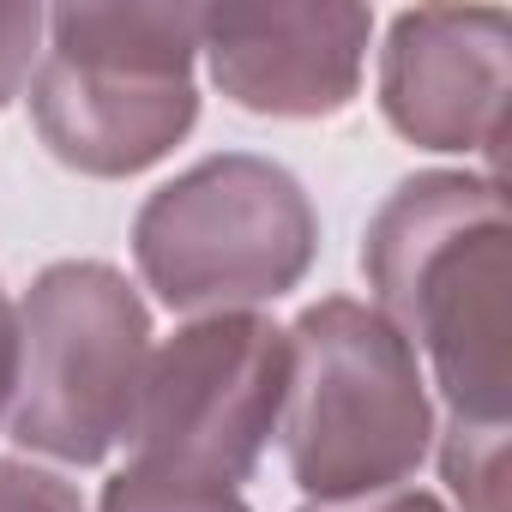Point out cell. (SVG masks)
<instances>
[{
	"label": "cell",
	"mask_w": 512,
	"mask_h": 512,
	"mask_svg": "<svg viewBox=\"0 0 512 512\" xmlns=\"http://www.w3.org/2000/svg\"><path fill=\"white\" fill-rule=\"evenodd\" d=\"M374 314L428 356L458 422H506L512 398V223L500 175L428 169L386 193L362 235Z\"/></svg>",
	"instance_id": "6da1fadb"
},
{
	"label": "cell",
	"mask_w": 512,
	"mask_h": 512,
	"mask_svg": "<svg viewBox=\"0 0 512 512\" xmlns=\"http://www.w3.org/2000/svg\"><path fill=\"white\" fill-rule=\"evenodd\" d=\"M43 37L49 43L25 91L31 127L55 163L97 181H127L193 133L199 7L187 0L55 7Z\"/></svg>",
	"instance_id": "7a4b0ae2"
},
{
	"label": "cell",
	"mask_w": 512,
	"mask_h": 512,
	"mask_svg": "<svg viewBox=\"0 0 512 512\" xmlns=\"http://www.w3.org/2000/svg\"><path fill=\"white\" fill-rule=\"evenodd\" d=\"M284 458L308 500H362L404 488L434 446V404L416 350L368 302L326 296L296 314Z\"/></svg>",
	"instance_id": "3957f363"
},
{
	"label": "cell",
	"mask_w": 512,
	"mask_h": 512,
	"mask_svg": "<svg viewBox=\"0 0 512 512\" xmlns=\"http://www.w3.org/2000/svg\"><path fill=\"white\" fill-rule=\"evenodd\" d=\"M320 253L308 187L253 151L163 181L133 217V266L169 314H247L290 296Z\"/></svg>",
	"instance_id": "277c9868"
},
{
	"label": "cell",
	"mask_w": 512,
	"mask_h": 512,
	"mask_svg": "<svg viewBox=\"0 0 512 512\" xmlns=\"http://www.w3.org/2000/svg\"><path fill=\"white\" fill-rule=\"evenodd\" d=\"M151 308L103 260L37 272L19 302V380L7 434L55 464H103L139 410Z\"/></svg>",
	"instance_id": "5b68a950"
},
{
	"label": "cell",
	"mask_w": 512,
	"mask_h": 512,
	"mask_svg": "<svg viewBox=\"0 0 512 512\" xmlns=\"http://www.w3.org/2000/svg\"><path fill=\"white\" fill-rule=\"evenodd\" d=\"M290 392V338L260 314H205L163 338L145 362L133 410V464L235 488L260 470Z\"/></svg>",
	"instance_id": "8992f818"
},
{
	"label": "cell",
	"mask_w": 512,
	"mask_h": 512,
	"mask_svg": "<svg viewBox=\"0 0 512 512\" xmlns=\"http://www.w3.org/2000/svg\"><path fill=\"white\" fill-rule=\"evenodd\" d=\"M374 13L344 0H260V7H199V55L211 85L272 121L344 115L362 91Z\"/></svg>",
	"instance_id": "52a82bcc"
},
{
	"label": "cell",
	"mask_w": 512,
	"mask_h": 512,
	"mask_svg": "<svg viewBox=\"0 0 512 512\" xmlns=\"http://www.w3.org/2000/svg\"><path fill=\"white\" fill-rule=\"evenodd\" d=\"M506 43L500 7H416L398 13L380 49V115L422 151H482L500 163L506 139Z\"/></svg>",
	"instance_id": "ba28073f"
},
{
	"label": "cell",
	"mask_w": 512,
	"mask_h": 512,
	"mask_svg": "<svg viewBox=\"0 0 512 512\" xmlns=\"http://www.w3.org/2000/svg\"><path fill=\"white\" fill-rule=\"evenodd\" d=\"M440 476L458 512H506V422H458L440 440Z\"/></svg>",
	"instance_id": "9c48e42d"
},
{
	"label": "cell",
	"mask_w": 512,
	"mask_h": 512,
	"mask_svg": "<svg viewBox=\"0 0 512 512\" xmlns=\"http://www.w3.org/2000/svg\"><path fill=\"white\" fill-rule=\"evenodd\" d=\"M97 512H253V506L235 488H199V482H175V476L127 464L103 482Z\"/></svg>",
	"instance_id": "30bf717a"
},
{
	"label": "cell",
	"mask_w": 512,
	"mask_h": 512,
	"mask_svg": "<svg viewBox=\"0 0 512 512\" xmlns=\"http://www.w3.org/2000/svg\"><path fill=\"white\" fill-rule=\"evenodd\" d=\"M43 7H0V109L25 97L37 61H43Z\"/></svg>",
	"instance_id": "8fae6325"
},
{
	"label": "cell",
	"mask_w": 512,
	"mask_h": 512,
	"mask_svg": "<svg viewBox=\"0 0 512 512\" xmlns=\"http://www.w3.org/2000/svg\"><path fill=\"white\" fill-rule=\"evenodd\" d=\"M0 512H85V500H79V488L61 482L55 470L0 458Z\"/></svg>",
	"instance_id": "7c38bea8"
},
{
	"label": "cell",
	"mask_w": 512,
	"mask_h": 512,
	"mask_svg": "<svg viewBox=\"0 0 512 512\" xmlns=\"http://www.w3.org/2000/svg\"><path fill=\"white\" fill-rule=\"evenodd\" d=\"M302 512H452V506L428 488H386V494H362V500H308Z\"/></svg>",
	"instance_id": "4fadbf2b"
},
{
	"label": "cell",
	"mask_w": 512,
	"mask_h": 512,
	"mask_svg": "<svg viewBox=\"0 0 512 512\" xmlns=\"http://www.w3.org/2000/svg\"><path fill=\"white\" fill-rule=\"evenodd\" d=\"M13 380H19V308L0 284V422H7V404H13Z\"/></svg>",
	"instance_id": "5bb4252c"
}]
</instances>
